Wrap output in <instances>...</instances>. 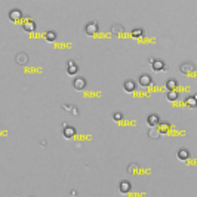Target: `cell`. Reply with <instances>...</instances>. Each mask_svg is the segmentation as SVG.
<instances>
[{
  "label": "cell",
  "instance_id": "cell-16",
  "mask_svg": "<svg viewBox=\"0 0 197 197\" xmlns=\"http://www.w3.org/2000/svg\"><path fill=\"white\" fill-rule=\"evenodd\" d=\"M185 102H187V105L190 108H196L197 107V99H196V96H188L185 99Z\"/></svg>",
  "mask_w": 197,
  "mask_h": 197
},
{
  "label": "cell",
  "instance_id": "cell-5",
  "mask_svg": "<svg viewBox=\"0 0 197 197\" xmlns=\"http://www.w3.org/2000/svg\"><path fill=\"white\" fill-rule=\"evenodd\" d=\"M147 123H148V126H151V128L157 126V124L160 123V116H159V114H156V113L148 114V117H147Z\"/></svg>",
  "mask_w": 197,
  "mask_h": 197
},
{
  "label": "cell",
  "instance_id": "cell-20",
  "mask_svg": "<svg viewBox=\"0 0 197 197\" xmlns=\"http://www.w3.org/2000/svg\"><path fill=\"white\" fill-rule=\"evenodd\" d=\"M111 31H113V34H119V33L123 31V27H122V25H117V24H113Z\"/></svg>",
  "mask_w": 197,
  "mask_h": 197
},
{
  "label": "cell",
  "instance_id": "cell-7",
  "mask_svg": "<svg viewBox=\"0 0 197 197\" xmlns=\"http://www.w3.org/2000/svg\"><path fill=\"white\" fill-rule=\"evenodd\" d=\"M151 68L154 71H163V70H166V65H164V62L162 59H153Z\"/></svg>",
  "mask_w": 197,
  "mask_h": 197
},
{
  "label": "cell",
  "instance_id": "cell-21",
  "mask_svg": "<svg viewBox=\"0 0 197 197\" xmlns=\"http://www.w3.org/2000/svg\"><path fill=\"white\" fill-rule=\"evenodd\" d=\"M113 119H114L116 122H120V120L123 119V114H122V113H120V111H116V113H114V114H113Z\"/></svg>",
  "mask_w": 197,
  "mask_h": 197
},
{
  "label": "cell",
  "instance_id": "cell-18",
  "mask_svg": "<svg viewBox=\"0 0 197 197\" xmlns=\"http://www.w3.org/2000/svg\"><path fill=\"white\" fill-rule=\"evenodd\" d=\"M168 99L169 101H176L178 99V92L176 90H168Z\"/></svg>",
  "mask_w": 197,
  "mask_h": 197
},
{
  "label": "cell",
  "instance_id": "cell-17",
  "mask_svg": "<svg viewBox=\"0 0 197 197\" xmlns=\"http://www.w3.org/2000/svg\"><path fill=\"white\" fill-rule=\"evenodd\" d=\"M145 34V31L142 30V28H134L132 30V37H135V39H139V37H142Z\"/></svg>",
  "mask_w": 197,
  "mask_h": 197
},
{
  "label": "cell",
  "instance_id": "cell-10",
  "mask_svg": "<svg viewBox=\"0 0 197 197\" xmlns=\"http://www.w3.org/2000/svg\"><path fill=\"white\" fill-rule=\"evenodd\" d=\"M23 18V12L19 11V9H12L9 12V19L11 21H18V19H21Z\"/></svg>",
  "mask_w": 197,
  "mask_h": 197
},
{
  "label": "cell",
  "instance_id": "cell-15",
  "mask_svg": "<svg viewBox=\"0 0 197 197\" xmlns=\"http://www.w3.org/2000/svg\"><path fill=\"white\" fill-rule=\"evenodd\" d=\"M178 88V82H176V79H169L168 82H166V89L168 90H174Z\"/></svg>",
  "mask_w": 197,
  "mask_h": 197
},
{
  "label": "cell",
  "instance_id": "cell-6",
  "mask_svg": "<svg viewBox=\"0 0 197 197\" xmlns=\"http://www.w3.org/2000/svg\"><path fill=\"white\" fill-rule=\"evenodd\" d=\"M73 88L76 90H83L86 88V79L84 77H76L73 80Z\"/></svg>",
  "mask_w": 197,
  "mask_h": 197
},
{
  "label": "cell",
  "instance_id": "cell-19",
  "mask_svg": "<svg viewBox=\"0 0 197 197\" xmlns=\"http://www.w3.org/2000/svg\"><path fill=\"white\" fill-rule=\"evenodd\" d=\"M46 40H48V42H55L56 40V33L55 31H48V33H46Z\"/></svg>",
  "mask_w": 197,
  "mask_h": 197
},
{
  "label": "cell",
  "instance_id": "cell-13",
  "mask_svg": "<svg viewBox=\"0 0 197 197\" xmlns=\"http://www.w3.org/2000/svg\"><path fill=\"white\" fill-rule=\"evenodd\" d=\"M62 134H64L65 138H73V136L76 135V129H74L73 126H65L64 130H62Z\"/></svg>",
  "mask_w": 197,
  "mask_h": 197
},
{
  "label": "cell",
  "instance_id": "cell-22",
  "mask_svg": "<svg viewBox=\"0 0 197 197\" xmlns=\"http://www.w3.org/2000/svg\"><path fill=\"white\" fill-rule=\"evenodd\" d=\"M148 135L151 136V138H159V135H160V134H159V132H156V130H150V132H148Z\"/></svg>",
  "mask_w": 197,
  "mask_h": 197
},
{
  "label": "cell",
  "instance_id": "cell-4",
  "mask_svg": "<svg viewBox=\"0 0 197 197\" xmlns=\"http://www.w3.org/2000/svg\"><path fill=\"white\" fill-rule=\"evenodd\" d=\"M130 190H132V184H130L129 181H120V184H119V191L122 193V194H128V193H130Z\"/></svg>",
  "mask_w": 197,
  "mask_h": 197
},
{
  "label": "cell",
  "instance_id": "cell-9",
  "mask_svg": "<svg viewBox=\"0 0 197 197\" xmlns=\"http://www.w3.org/2000/svg\"><path fill=\"white\" fill-rule=\"evenodd\" d=\"M139 84L141 86H144V88H147V86H150L151 84V82H153V79H151V76L150 74H141L139 76Z\"/></svg>",
  "mask_w": 197,
  "mask_h": 197
},
{
  "label": "cell",
  "instance_id": "cell-3",
  "mask_svg": "<svg viewBox=\"0 0 197 197\" xmlns=\"http://www.w3.org/2000/svg\"><path fill=\"white\" fill-rule=\"evenodd\" d=\"M77 71H79V67H77L76 61L68 59L67 61V74L68 76H74V74H77Z\"/></svg>",
  "mask_w": 197,
  "mask_h": 197
},
{
  "label": "cell",
  "instance_id": "cell-8",
  "mask_svg": "<svg viewBox=\"0 0 197 197\" xmlns=\"http://www.w3.org/2000/svg\"><path fill=\"white\" fill-rule=\"evenodd\" d=\"M15 61H17L18 65H25L28 62V55L25 52H19V53L15 55Z\"/></svg>",
  "mask_w": 197,
  "mask_h": 197
},
{
  "label": "cell",
  "instance_id": "cell-11",
  "mask_svg": "<svg viewBox=\"0 0 197 197\" xmlns=\"http://www.w3.org/2000/svg\"><path fill=\"white\" fill-rule=\"evenodd\" d=\"M176 156H178L179 160H188V159H190V151H188L187 148H179L178 153H176Z\"/></svg>",
  "mask_w": 197,
  "mask_h": 197
},
{
  "label": "cell",
  "instance_id": "cell-14",
  "mask_svg": "<svg viewBox=\"0 0 197 197\" xmlns=\"http://www.w3.org/2000/svg\"><path fill=\"white\" fill-rule=\"evenodd\" d=\"M34 30H36V23H34V21H25V23H24V31L31 33Z\"/></svg>",
  "mask_w": 197,
  "mask_h": 197
},
{
  "label": "cell",
  "instance_id": "cell-2",
  "mask_svg": "<svg viewBox=\"0 0 197 197\" xmlns=\"http://www.w3.org/2000/svg\"><path fill=\"white\" fill-rule=\"evenodd\" d=\"M194 68H196V65L193 64V62H182L181 64V67H179V71L182 74H190L191 71H194Z\"/></svg>",
  "mask_w": 197,
  "mask_h": 197
},
{
  "label": "cell",
  "instance_id": "cell-12",
  "mask_svg": "<svg viewBox=\"0 0 197 197\" xmlns=\"http://www.w3.org/2000/svg\"><path fill=\"white\" fill-rule=\"evenodd\" d=\"M136 88V83L134 82V80H126L123 83V89L126 90V92H134Z\"/></svg>",
  "mask_w": 197,
  "mask_h": 197
},
{
  "label": "cell",
  "instance_id": "cell-1",
  "mask_svg": "<svg viewBox=\"0 0 197 197\" xmlns=\"http://www.w3.org/2000/svg\"><path fill=\"white\" fill-rule=\"evenodd\" d=\"M98 30H99V25H98V23H95V21H90V23H88L84 25V31H86L88 36H93Z\"/></svg>",
  "mask_w": 197,
  "mask_h": 197
}]
</instances>
